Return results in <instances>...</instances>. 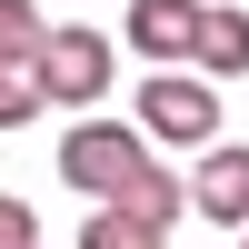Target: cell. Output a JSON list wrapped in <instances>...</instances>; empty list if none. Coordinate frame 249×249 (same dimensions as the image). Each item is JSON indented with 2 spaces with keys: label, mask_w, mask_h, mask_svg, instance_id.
I'll return each mask as SVG.
<instances>
[{
  "label": "cell",
  "mask_w": 249,
  "mask_h": 249,
  "mask_svg": "<svg viewBox=\"0 0 249 249\" xmlns=\"http://www.w3.org/2000/svg\"><path fill=\"white\" fill-rule=\"evenodd\" d=\"M140 170H150V140H140V120H70V140H60V179H70L80 199L120 210V199L140 190Z\"/></svg>",
  "instance_id": "1"
},
{
  "label": "cell",
  "mask_w": 249,
  "mask_h": 249,
  "mask_svg": "<svg viewBox=\"0 0 249 249\" xmlns=\"http://www.w3.org/2000/svg\"><path fill=\"white\" fill-rule=\"evenodd\" d=\"M130 120H140V140H170V150H219V90L199 70H160Z\"/></svg>",
  "instance_id": "2"
},
{
  "label": "cell",
  "mask_w": 249,
  "mask_h": 249,
  "mask_svg": "<svg viewBox=\"0 0 249 249\" xmlns=\"http://www.w3.org/2000/svg\"><path fill=\"white\" fill-rule=\"evenodd\" d=\"M30 70H40V100L100 110V90H110V70H120V40H100V30H50Z\"/></svg>",
  "instance_id": "3"
},
{
  "label": "cell",
  "mask_w": 249,
  "mask_h": 249,
  "mask_svg": "<svg viewBox=\"0 0 249 249\" xmlns=\"http://www.w3.org/2000/svg\"><path fill=\"white\" fill-rule=\"evenodd\" d=\"M199 10H210V0H130V50L140 60H160V70H190L199 60Z\"/></svg>",
  "instance_id": "4"
},
{
  "label": "cell",
  "mask_w": 249,
  "mask_h": 249,
  "mask_svg": "<svg viewBox=\"0 0 249 249\" xmlns=\"http://www.w3.org/2000/svg\"><path fill=\"white\" fill-rule=\"evenodd\" d=\"M190 210L249 239V150H199V170H190Z\"/></svg>",
  "instance_id": "5"
},
{
  "label": "cell",
  "mask_w": 249,
  "mask_h": 249,
  "mask_svg": "<svg viewBox=\"0 0 249 249\" xmlns=\"http://www.w3.org/2000/svg\"><path fill=\"white\" fill-rule=\"evenodd\" d=\"M199 80H239L249 70V10H199Z\"/></svg>",
  "instance_id": "6"
},
{
  "label": "cell",
  "mask_w": 249,
  "mask_h": 249,
  "mask_svg": "<svg viewBox=\"0 0 249 249\" xmlns=\"http://www.w3.org/2000/svg\"><path fill=\"white\" fill-rule=\"evenodd\" d=\"M120 210H130V219H150V230L170 239V219L190 210V179H170V170H160V160H150V170H140V190L120 199Z\"/></svg>",
  "instance_id": "7"
},
{
  "label": "cell",
  "mask_w": 249,
  "mask_h": 249,
  "mask_svg": "<svg viewBox=\"0 0 249 249\" xmlns=\"http://www.w3.org/2000/svg\"><path fill=\"white\" fill-rule=\"evenodd\" d=\"M80 249H160V230L130 219V210H90L80 219Z\"/></svg>",
  "instance_id": "8"
},
{
  "label": "cell",
  "mask_w": 249,
  "mask_h": 249,
  "mask_svg": "<svg viewBox=\"0 0 249 249\" xmlns=\"http://www.w3.org/2000/svg\"><path fill=\"white\" fill-rule=\"evenodd\" d=\"M20 120H40V70L30 60H0V130H20Z\"/></svg>",
  "instance_id": "9"
},
{
  "label": "cell",
  "mask_w": 249,
  "mask_h": 249,
  "mask_svg": "<svg viewBox=\"0 0 249 249\" xmlns=\"http://www.w3.org/2000/svg\"><path fill=\"white\" fill-rule=\"evenodd\" d=\"M40 40H50V30H40L30 0H0V60H40Z\"/></svg>",
  "instance_id": "10"
},
{
  "label": "cell",
  "mask_w": 249,
  "mask_h": 249,
  "mask_svg": "<svg viewBox=\"0 0 249 249\" xmlns=\"http://www.w3.org/2000/svg\"><path fill=\"white\" fill-rule=\"evenodd\" d=\"M0 249H40V210L30 199H0Z\"/></svg>",
  "instance_id": "11"
},
{
  "label": "cell",
  "mask_w": 249,
  "mask_h": 249,
  "mask_svg": "<svg viewBox=\"0 0 249 249\" xmlns=\"http://www.w3.org/2000/svg\"><path fill=\"white\" fill-rule=\"evenodd\" d=\"M239 249H249V239H239Z\"/></svg>",
  "instance_id": "12"
}]
</instances>
